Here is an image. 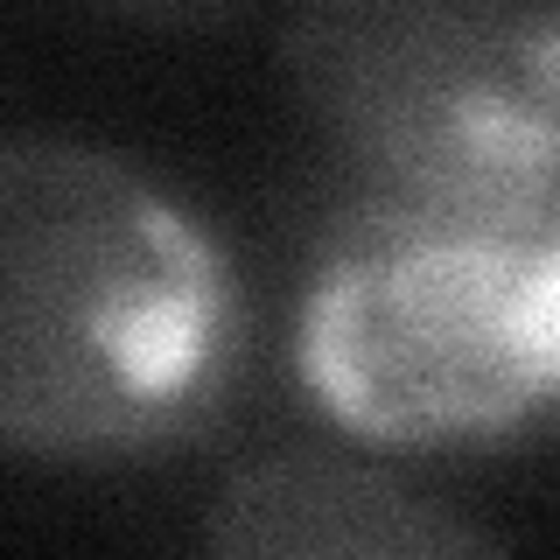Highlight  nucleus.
I'll use <instances>...</instances> for the list:
<instances>
[{
	"label": "nucleus",
	"mask_w": 560,
	"mask_h": 560,
	"mask_svg": "<svg viewBox=\"0 0 560 560\" xmlns=\"http://www.w3.org/2000/svg\"><path fill=\"white\" fill-rule=\"evenodd\" d=\"M253 372V288L183 189L98 140H0V448L119 469L189 448Z\"/></svg>",
	"instance_id": "f257e3e1"
},
{
	"label": "nucleus",
	"mask_w": 560,
	"mask_h": 560,
	"mask_svg": "<svg viewBox=\"0 0 560 560\" xmlns=\"http://www.w3.org/2000/svg\"><path fill=\"white\" fill-rule=\"evenodd\" d=\"M315 413L378 448H483L560 407V232L372 197L329 218L294 308Z\"/></svg>",
	"instance_id": "f03ea898"
},
{
	"label": "nucleus",
	"mask_w": 560,
	"mask_h": 560,
	"mask_svg": "<svg viewBox=\"0 0 560 560\" xmlns=\"http://www.w3.org/2000/svg\"><path fill=\"white\" fill-rule=\"evenodd\" d=\"M280 70L378 197L560 232V22L498 0H315Z\"/></svg>",
	"instance_id": "7ed1b4c3"
},
{
	"label": "nucleus",
	"mask_w": 560,
	"mask_h": 560,
	"mask_svg": "<svg viewBox=\"0 0 560 560\" xmlns=\"http://www.w3.org/2000/svg\"><path fill=\"white\" fill-rule=\"evenodd\" d=\"M203 560H512V547L393 463L267 448L224 477Z\"/></svg>",
	"instance_id": "20e7f679"
}]
</instances>
